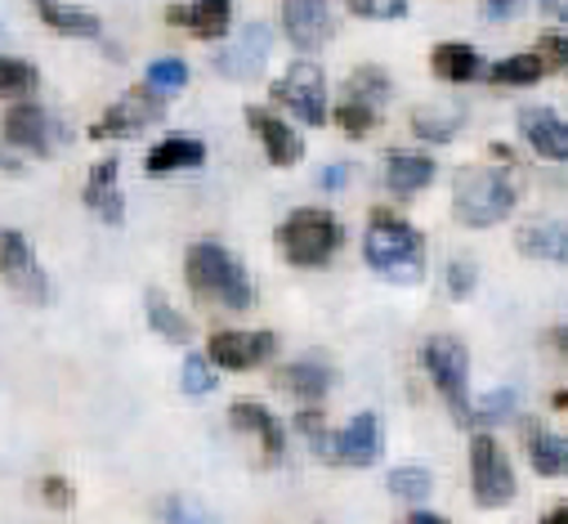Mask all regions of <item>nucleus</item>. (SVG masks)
I'll return each mask as SVG.
<instances>
[{
	"label": "nucleus",
	"instance_id": "nucleus-26",
	"mask_svg": "<svg viewBox=\"0 0 568 524\" xmlns=\"http://www.w3.org/2000/svg\"><path fill=\"white\" fill-rule=\"evenodd\" d=\"M515 246L532 260H555L568 265V224H528L515 233Z\"/></svg>",
	"mask_w": 568,
	"mask_h": 524
},
{
	"label": "nucleus",
	"instance_id": "nucleus-24",
	"mask_svg": "<svg viewBox=\"0 0 568 524\" xmlns=\"http://www.w3.org/2000/svg\"><path fill=\"white\" fill-rule=\"evenodd\" d=\"M430 68H435V77H439V81L466 85V81H475V77L484 72V59H479V50H475V46H462V41H444V46H435V54H430Z\"/></svg>",
	"mask_w": 568,
	"mask_h": 524
},
{
	"label": "nucleus",
	"instance_id": "nucleus-23",
	"mask_svg": "<svg viewBox=\"0 0 568 524\" xmlns=\"http://www.w3.org/2000/svg\"><path fill=\"white\" fill-rule=\"evenodd\" d=\"M462 125H466V112L457 103H430L412 112V135L425 144H453Z\"/></svg>",
	"mask_w": 568,
	"mask_h": 524
},
{
	"label": "nucleus",
	"instance_id": "nucleus-34",
	"mask_svg": "<svg viewBox=\"0 0 568 524\" xmlns=\"http://www.w3.org/2000/svg\"><path fill=\"white\" fill-rule=\"evenodd\" d=\"M144 85H153L158 94H180L189 85V63L184 59H153L144 72Z\"/></svg>",
	"mask_w": 568,
	"mask_h": 524
},
{
	"label": "nucleus",
	"instance_id": "nucleus-37",
	"mask_svg": "<svg viewBox=\"0 0 568 524\" xmlns=\"http://www.w3.org/2000/svg\"><path fill=\"white\" fill-rule=\"evenodd\" d=\"M345 6H349V14L376 19V23H385V19H407V0H345Z\"/></svg>",
	"mask_w": 568,
	"mask_h": 524
},
{
	"label": "nucleus",
	"instance_id": "nucleus-40",
	"mask_svg": "<svg viewBox=\"0 0 568 524\" xmlns=\"http://www.w3.org/2000/svg\"><path fill=\"white\" fill-rule=\"evenodd\" d=\"M162 520H166V524H211L202 506H193V502H180V497H171V502L162 506Z\"/></svg>",
	"mask_w": 568,
	"mask_h": 524
},
{
	"label": "nucleus",
	"instance_id": "nucleus-4",
	"mask_svg": "<svg viewBox=\"0 0 568 524\" xmlns=\"http://www.w3.org/2000/svg\"><path fill=\"white\" fill-rule=\"evenodd\" d=\"M515 184L506 171H493V167H470L457 175L453 184V215L457 224L466 229H493L497 220H506L515 211Z\"/></svg>",
	"mask_w": 568,
	"mask_h": 524
},
{
	"label": "nucleus",
	"instance_id": "nucleus-3",
	"mask_svg": "<svg viewBox=\"0 0 568 524\" xmlns=\"http://www.w3.org/2000/svg\"><path fill=\"white\" fill-rule=\"evenodd\" d=\"M273 242H277V251H282L287 265H296V270H323L327 260L341 251L345 229H341V220L332 211L301 206V211H292L287 220L277 224Z\"/></svg>",
	"mask_w": 568,
	"mask_h": 524
},
{
	"label": "nucleus",
	"instance_id": "nucleus-16",
	"mask_svg": "<svg viewBox=\"0 0 568 524\" xmlns=\"http://www.w3.org/2000/svg\"><path fill=\"white\" fill-rule=\"evenodd\" d=\"M268 46H273L268 28H264V23H251L229 50L215 54V72H224L229 81H251V77L268 63Z\"/></svg>",
	"mask_w": 568,
	"mask_h": 524
},
{
	"label": "nucleus",
	"instance_id": "nucleus-5",
	"mask_svg": "<svg viewBox=\"0 0 568 524\" xmlns=\"http://www.w3.org/2000/svg\"><path fill=\"white\" fill-rule=\"evenodd\" d=\"M420 367L430 372V381L439 385V395L448 404V413L475 431V400H470V359L466 345L457 336H430L420 345Z\"/></svg>",
	"mask_w": 568,
	"mask_h": 524
},
{
	"label": "nucleus",
	"instance_id": "nucleus-6",
	"mask_svg": "<svg viewBox=\"0 0 568 524\" xmlns=\"http://www.w3.org/2000/svg\"><path fill=\"white\" fill-rule=\"evenodd\" d=\"M0 279H6L10 292L19 301H28V305H50L54 301L50 274L41 270L28 233H19V229H0Z\"/></svg>",
	"mask_w": 568,
	"mask_h": 524
},
{
	"label": "nucleus",
	"instance_id": "nucleus-12",
	"mask_svg": "<svg viewBox=\"0 0 568 524\" xmlns=\"http://www.w3.org/2000/svg\"><path fill=\"white\" fill-rule=\"evenodd\" d=\"M282 28L296 50H318L332 41V6L327 0H282Z\"/></svg>",
	"mask_w": 568,
	"mask_h": 524
},
{
	"label": "nucleus",
	"instance_id": "nucleus-7",
	"mask_svg": "<svg viewBox=\"0 0 568 524\" xmlns=\"http://www.w3.org/2000/svg\"><path fill=\"white\" fill-rule=\"evenodd\" d=\"M162 117H166V94H158L153 85H134L90 125V140H134Z\"/></svg>",
	"mask_w": 568,
	"mask_h": 524
},
{
	"label": "nucleus",
	"instance_id": "nucleus-36",
	"mask_svg": "<svg viewBox=\"0 0 568 524\" xmlns=\"http://www.w3.org/2000/svg\"><path fill=\"white\" fill-rule=\"evenodd\" d=\"M515 413V390H493V395L475 400V431H493Z\"/></svg>",
	"mask_w": 568,
	"mask_h": 524
},
{
	"label": "nucleus",
	"instance_id": "nucleus-39",
	"mask_svg": "<svg viewBox=\"0 0 568 524\" xmlns=\"http://www.w3.org/2000/svg\"><path fill=\"white\" fill-rule=\"evenodd\" d=\"M537 54H541L546 72H568V41L564 37H555V32L537 37Z\"/></svg>",
	"mask_w": 568,
	"mask_h": 524
},
{
	"label": "nucleus",
	"instance_id": "nucleus-22",
	"mask_svg": "<svg viewBox=\"0 0 568 524\" xmlns=\"http://www.w3.org/2000/svg\"><path fill=\"white\" fill-rule=\"evenodd\" d=\"M202 162H206V144H202V140H193V135H171V140H162V144L149 149L144 171H149V175H171V171H197Z\"/></svg>",
	"mask_w": 568,
	"mask_h": 524
},
{
	"label": "nucleus",
	"instance_id": "nucleus-19",
	"mask_svg": "<svg viewBox=\"0 0 568 524\" xmlns=\"http://www.w3.org/2000/svg\"><path fill=\"white\" fill-rule=\"evenodd\" d=\"M519 444H524V457L532 462L537 475H546V480L568 475V440L564 435H555V431H546L537 422H524L519 426Z\"/></svg>",
	"mask_w": 568,
	"mask_h": 524
},
{
	"label": "nucleus",
	"instance_id": "nucleus-27",
	"mask_svg": "<svg viewBox=\"0 0 568 524\" xmlns=\"http://www.w3.org/2000/svg\"><path fill=\"white\" fill-rule=\"evenodd\" d=\"M430 180H435V158H420V153H389L385 158V184L394 193H420Z\"/></svg>",
	"mask_w": 568,
	"mask_h": 524
},
{
	"label": "nucleus",
	"instance_id": "nucleus-15",
	"mask_svg": "<svg viewBox=\"0 0 568 524\" xmlns=\"http://www.w3.org/2000/svg\"><path fill=\"white\" fill-rule=\"evenodd\" d=\"M246 125L260 135L264 158H268L273 167H296V162L305 158V140H301L282 117H273L268 108H246Z\"/></svg>",
	"mask_w": 568,
	"mask_h": 524
},
{
	"label": "nucleus",
	"instance_id": "nucleus-42",
	"mask_svg": "<svg viewBox=\"0 0 568 524\" xmlns=\"http://www.w3.org/2000/svg\"><path fill=\"white\" fill-rule=\"evenodd\" d=\"M345 180H349V167H327V171L318 175L323 189H345Z\"/></svg>",
	"mask_w": 568,
	"mask_h": 524
},
{
	"label": "nucleus",
	"instance_id": "nucleus-33",
	"mask_svg": "<svg viewBox=\"0 0 568 524\" xmlns=\"http://www.w3.org/2000/svg\"><path fill=\"white\" fill-rule=\"evenodd\" d=\"M180 390H184L189 400L211 395V390H215V363H211V354H189V359H184V367H180Z\"/></svg>",
	"mask_w": 568,
	"mask_h": 524
},
{
	"label": "nucleus",
	"instance_id": "nucleus-32",
	"mask_svg": "<svg viewBox=\"0 0 568 524\" xmlns=\"http://www.w3.org/2000/svg\"><path fill=\"white\" fill-rule=\"evenodd\" d=\"M376 117H381V108H372V103H363V99H349V94H345V103L336 108V125L345 130L349 140L372 135V130H376Z\"/></svg>",
	"mask_w": 568,
	"mask_h": 524
},
{
	"label": "nucleus",
	"instance_id": "nucleus-47",
	"mask_svg": "<svg viewBox=\"0 0 568 524\" xmlns=\"http://www.w3.org/2000/svg\"><path fill=\"white\" fill-rule=\"evenodd\" d=\"M0 171H10V175H19V171H23V162H19V158H10L6 149H0Z\"/></svg>",
	"mask_w": 568,
	"mask_h": 524
},
{
	"label": "nucleus",
	"instance_id": "nucleus-10",
	"mask_svg": "<svg viewBox=\"0 0 568 524\" xmlns=\"http://www.w3.org/2000/svg\"><path fill=\"white\" fill-rule=\"evenodd\" d=\"M0 135H6L10 149H28L37 158H50L59 144V121L41 103L14 99V108L6 112V121H0Z\"/></svg>",
	"mask_w": 568,
	"mask_h": 524
},
{
	"label": "nucleus",
	"instance_id": "nucleus-13",
	"mask_svg": "<svg viewBox=\"0 0 568 524\" xmlns=\"http://www.w3.org/2000/svg\"><path fill=\"white\" fill-rule=\"evenodd\" d=\"M519 135L546 162H568V121L555 108H519Z\"/></svg>",
	"mask_w": 568,
	"mask_h": 524
},
{
	"label": "nucleus",
	"instance_id": "nucleus-21",
	"mask_svg": "<svg viewBox=\"0 0 568 524\" xmlns=\"http://www.w3.org/2000/svg\"><path fill=\"white\" fill-rule=\"evenodd\" d=\"M32 10H37V19H41L50 32L72 37V41H94V37L103 32L99 14L85 10V6H68V0H32Z\"/></svg>",
	"mask_w": 568,
	"mask_h": 524
},
{
	"label": "nucleus",
	"instance_id": "nucleus-41",
	"mask_svg": "<svg viewBox=\"0 0 568 524\" xmlns=\"http://www.w3.org/2000/svg\"><path fill=\"white\" fill-rule=\"evenodd\" d=\"M41 497H45L50 506H59V511H68V506L77 502V493H72V484H68L63 475H45V480H41Z\"/></svg>",
	"mask_w": 568,
	"mask_h": 524
},
{
	"label": "nucleus",
	"instance_id": "nucleus-50",
	"mask_svg": "<svg viewBox=\"0 0 568 524\" xmlns=\"http://www.w3.org/2000/svg\"><path fill=\"white\" fill-rule=\"evenodd\" d=\"M555 409H564V413H568V390H559V395H555Z\"/></svg>",
	"mask_w": 568,
	"mask_h": 524
},
{
	"label": "nucleus",
	"instance_id": "nucleus-43",
	"mask_svg": "<svg viewBox=\"0 0 568 524\" xmlns=\"http://www.w3.org/2000/svg\"><path fill=\"white\" fill-rule=\"evenodd\" d=\"M296 426H301V431H305V435H310V440H314V435H323V431H327V426H323V417H318V413H301V417H296Z\"/></svg>",
	"mask_w": 568,
	"mask_h": 524
},
{
	"label": "nucleus",
	"instance_id": "nucleus-18",
	"mask_svg": "<svg viewBox=\"0 0 568 524\" xmlns=\"http://www.w3.org/2000/svg\"><path fill=\"white\" fill-rule=\"evenodd\" d=\"M166 23L193 32L197 41H220L233 28V0H193V6H171Z\"/></svg>",
	"mask_w": 568,
	"mask_h": 524
},
{
	"label": "nucleus",
	"instance_id": "nucleus-25",
	"mask_svg": "<svg viewBox=\"0 0 568 524\" xmlns=\"http://www.w3.org/2000/svg\"><path fill=\"white\" fill-rule=\"evenodd\" d=\"M277 385H287L296 400L305 404H318L327 395V385H332V367L318 363V359H301V363H287L277 372Z\"/></svg>",
	"mask_w": 568,
	"mask_h": 524
},
{
	"label": "nucleus",
	"instance_id": "nucleus-17",
	"mask_svg": "<svg viewBox=\"0 0 568 524\" xmlns=\"http://www.w3.org/2000/svg\"><path fill=\"white\" fill-rule=\"evenodd\" d=\"M229 422H233L237 431H246V435L260 440L268 466H277L282 457H287V431H282V422H277L264 404H255V400H237V404L229 409Z\"/></svg>",
	"mask_w": 568,
	"mask_h": 524
},
{
	"label": "nucleus",
	"instance_id": "nucleus-2",
	"mask_svg": "<svg viewBox=\"0 0 568 524\" xmlns=\"http://www.w3.org/2000/svg\"><path fill=\"white\" fill-rule=\"evenodd\" d=\"M184 279L202 301H215L224 310H251L255 283L242 270V260L220 242H193L184 255Z\"/></svg>",
	"mask_w": 568,
	"mask_h": 524
},
{
	"label": "nucleus",
	"instance_id": "nucleus-1",
	"mask_svg": "<svg viewBox=\"0 0 568 524\" xmlns=\"http://www.w3.org/2000/svg\"><path fill=\"white\" fill-rule=\"evenodd\" d=\"M363 255L372 274H381L385 283L412 288L425 279V238L389 211H372V224L363 233Z\"/></svg>",
	"mask_w": 568,
	"mask_h": 524
},
{
	"label": "nucleus",
	"instance_id": "nucleus-45",
	"mask_svg": "<svg viewBox=\"0 0 568 524\" xmlns=\"http://www.w3.org/2000/svg\"><path fill=\"white\" fill-rule=\"evenodd\" d=\"M541 10H546L550 19H564V23H568V0H541Z\"/></svg>",
	"mask_w": 568,
	"mask_h": 524
},
{
	"label": "nucleus",
	"instance_id": "nucleus-46",
	"mask_svg": "<svg viewBox=\"0 0 568 524\" xmlns=\"http://www.w3.org/2000/svg\"><path fill=\"white\" fill-rule=\"evenodd\" d=\"M484 6H488V14H493V19H501V14H510V10H515V0H484Z\"/></svg>",
	"mask_w": 568,
	"mask_h": 524
},
{
	"label": "nucleus",
	"instance_id": "nucleus-35",
	"mask_svg": "<svg viewBox=\"0 0 568 524\" xmlns=\"http://www.w3.org/2000/svg\"><path fill=\"white\" fill-rule=\"evenodd\" d=\"M349 99H363V103L381 108V103L389 99V77H385V68H376V63L358 68V72L349 77Z\"/></svg>",
	"mask_w": 568,
	"mask_h": 524
},
{
	"label": "nucleus",
	"instance_id": "nucleus-44",
	"mask_svg": "<svg viewBox=\"0 0 568 524\" xmlns=\"http://www.w3.org/2000/svg\"><path fill=\"white\" fill-rule=\"evenodd\" d=\"M403 524H448V520H444V515H435V511H412Z\"/></svg>",
	"mask_w": 568,
	"mask_h": 524
},
{
	"label": "nucleus",
	"instance_id": "nucleus-11",
	"mask_svg": "<svg viewBox=\"0 0 568 524\" xmlns=\"http://www.w3.org/2000/svg\"><path fill=\"white\" fill-rule=\"evenodd\" d=\"M206 354L224 372H246V367H260L277 354V336L273 332H215Z\"/></svg>",
	"mask_w": 568,
	"mask_h": 524
},
{
	"label": "nucleus",
	"instance_id": "nucleus-28",
	"mask_svg": "<svg viewBox=\"0 0 568 524\" xmlns=\"http://www.w3.org/2000/svg\"><path fill=\"white\" fill-rule=\"evenodd\" d=\"M41 85V72L28 59L0 54V99H28Z\"/></svg>",
	"mask_w": 568,
	"mask_h": 524
},
{
	"label": "nucleus",
	"instance_id": "nucleus-9",
	"mask_svg": "<svg viewBox=\"0 0 568 524\" xmlns=\"http://www.w3.org/2000/svg\"><path fill=\"white\" fill-rule=\"evenodd\" d=\"M273 99L287 112H296L305 125H323L327 121V77H323V68L310 63V59L292 63L287 72H282V81H273Z\"/></svg>",
	"mask_w": 568,
	"mask_h": 524
},
{
	"label": "nucleus",
	"instance_id": "nucleus-29",
	"mask_svg": "<svg viewBox=\"0 0 568 524\" xmlns=\"http://www.w3.org/2000/svg\"><path fill=\"white\" fill-rule=\"evenodd\" d=\"M385 484H389L394 497H403V502H412V506L435 493V475L425 471V466H394V471L385 475Z\"/></svg>",
	"mask_w": 568,
	"mask_h": 524
},
{
	"label": "nucleus",
	"instance_id": "nucleus-30",
	"mask_svg": "<svg viewBox=\"0 0 568 524\" xmlns=\"http://www.w3.org/2000/svg\"><path fill=\"white\" fill-rule=\"evenodd\" d=\"M541 77H546V63H541L537 50L510 54V59H501V63L493 68V81H497V85H537Z\"/></svg>",
	"mask_w": 568,
	"mask_h": 524
},
{
	"label": "nucleus",
	"instance_id": "nucleus-31",
	"mask_svg": "<svg viewBox=\"0 0 568 524\" xmlns=\"http://www.w3.org/2000/svg\"><path fill=\"white\" fill-rule=\"evenodd\" d=\"M149 323L158 328V336H166V341H175V345H184L189 336H193V328H189V319L162 296V292H149Z\"/></svg>",
	"mask_w": 568,
	"mask_h": 524
},
{
	"label": "nucleus",
	"instance_id": "nucleus-38",
	"mask_svg": "<svg viewBox=\"0 0 568 524\" xmlns=\"http://www.w3.org/2000/svg\"><path fill=\"white\" fill-rule=\"evenodd\" d=\"M479 283V270H475V260H453L448 265V296L453 301H466Z\"/></svg>",
	"mask_w": 568,
	"mask_h": 524
},
{
	"label": "nucleus",
	"instance_id": "nucleus-8",
	"mask_svg": "<svg viewBox=\"0 0 568 524\" xmlns=\"http://www.w3.org/2000/svg\"><path fill=\"white\" fill-rule=\"evenodd\" d=\"M470 488H475L479 506H506L519 488L510 457L501 453V444L488 431H475V444H470Z\"/></svg>",
	"mask_w": 568,
	"mask_h": 524
},
{
	"label": "nucleus",
	"instance_id": "nucleus-14",
	"mask_svg": "<svg viewBox=\"0 0 568 524\" xmlns=\"http://www.w3.org/2000/svg\"><path fill=\"white\" fill-rule=\"evenodd\" d=\"M381 457V417L376 413H358L341 435H332L327 462L336 466H372Z\"/></svg>",
	"mask_w": 568,
	"mask_h": 524
},
{
	"label": "nucleus",
	"instance_id": "nucleus-20",
	"mask_svg": "<svg viewBox=\"0 0 568 524\" xmlns=\"http://www.w3.org/2000/svg\"><path fill=\"white\" fill-rule=\"evenodd\" d=\"M116 175H121V162L116 158H103L90 175H85V206L103 220V224H121L125 220V202H121V189H116Z\"/></svg>",
	"mask_w": 568,
	"mask_h": 524
},
{
	"label": "nucleus",
	"instance_id": "nucleus-49",
	"mask_svg": "<svg viewBox=\"0 0 568 524\" xmlns=\"http://www.w3.org/2000/svg\"><path fill=\"white\" fill-rule=\"evenodd\" d=\"M550 341H555V350L568 359V323H564V328H555V336H550Z\"/></svg>",
	"mask_w": 568,
	"mask_h": 524
},
{
	"label": "nucleus",
	"instance_id": "nucleus-48",
	"mask_svg": "<svg viewBox=\"0 0 568 524\" xmlns=\"http://www.w3.org/2000/svg\"><path fill=\"white\" fill-rule=\"evenodd\" d=\"M541 524H568V502H559V506H555V511H550Z\"/></svg>",
	"mask_w": 568,
	"mask_h": 524
}]
</instances>
